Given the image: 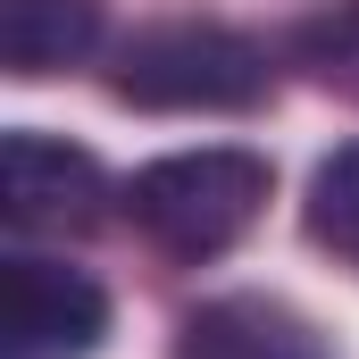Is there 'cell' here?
Listing matches in <instances>:
<instances>
[{
  "label": "cell",
  "mask_w": 359,
  "mask_h": 359,
  "mask_svg": "<svg viewBox=\"0 0 359 359\" xmlns=\"http://www.w3.org/2000/svg\"><path fill=\"white\" fill-rule=\"evenodd\" d=\"M109 334V292L67 259L17 251L0 276V359H92Z\"/></svg>",
  "instance_id": "277c9868"
},
{
  "label": "cell",
  "mask_w": 359,
  "mask_h": 359,
  "mask_svg": "<svg viewBox=\"0 0 359 359\" xmlns=\"http://www.w3.org/2000/svg\"><path fill=\"white\" fill-rule=\"evenodd\" d=\"M284 59L334 100H359V0H326L284 34Z\"/></svg>",
  "instance_id": "52a82bcc"
},
{
  "label": "cell",
  "mask_w": 359,
  "mask_h": 359,
  "mask_svg": "<svg viewBox=\"0 0 359 359\" xmlns=\"http://www.w3.org/2000/svg\"><path fill=\"white\" fill-rule=\"evenodd\" d=\"M109 92L126 109H168V117H234V109H259L276 92V59L268 42L234 34V25H142L134 42H117L109 59Z\"/></svg>",
  "instance_id": "7a4b0ae2"
},
{
  "label": "cell",
  "mask_w": 359,
  "mask_h": 359,
  "mask_svg": "<svg viewBox=\"0 0 359 359\" xmlns=\"http://www.w3.org/2000/svg\"><path fill=\"white\" fill-rule=\"evenodd\" d=\"M176 359H334L318 318H301L276 292H217L201 309H184Z\"/></svg>",
  "instance_id": "5b68a950"
},
{
  "label": "cell",
  "mask_w": 359,
  "mask_h": 359,
  "mask_svg": "<svg viewBox=\"0 0 359 359\" xmlns=\"http://www.w3.org/2000/svg\"><path fill=\"white\" fill-rule=\"evenodd\" d=\"M301 226H309V243H318L334 268L359 276V142H343V151L318 159L309 201H301Z\"/></svg>",
  "instance_id": "ba28073f"
},
{
  "label": "cell",
  "mask_w": 359,
  "mask_h": 359,
  "mask_svg": "<svg viewBox=\"0 0 359 359\" xmlns=\"http://www.w3.org/2000/svg\"><path fill=\"white\" fill-rule=\"evenodd\" d=\"M0 50H8V76H25V84L84 67L100 50V0H8Z\"/></svg>",
  "instance_id": "8992f818"
},
{
  "label": "cell",
  "mask_w": 359,
  "mask_h": 359,
  "mask_svg": "<svg viewBox=\"0 0 359 359\" xmlns=\"http://www.w3.org/2000/svg\"><path fill=\"white\" fill-rule=\"evenodd\" d=\"M117 201H126V192L109 184V168L92 159L84 142H59V134H42V126H17V134L0 142V217H8L17 234H59V243H76V234H92Z\"/></svg>",
  "instance_id": "3957f363"
},
{
  "label": "cell",
  "mask_w": 359,
  "mask_h": 359,
  "mask_svg": "<svg viewBox=\"0 0 359 359\" xmlns=\"http://www.w3.org/2000/svg\"><path fill=\"white\" fill-rule=\"evenodd\" d=\"M276 168L259 151H234V142H209V151H168L151 168L126 176V226L159 251V259H226L259 217H268Z\"/></svg>",
  "instance_id": "6da1fadb"
}]
</instances>
